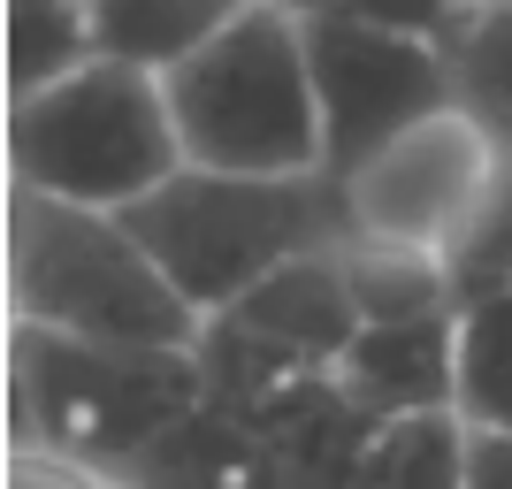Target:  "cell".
<instances>
[{
    "instance_id": "6da1fadb",
    "label": "cell",
    "mask_w": 512,
    "mask_h": 489,
    "mask_svg": "<svg viewBox=\"0 0 512 489\" xmlns=\"http://www.w3.org/2000/svg\"><path fill=\"white\" fill-rule=\"evenodd\" d=\"M8 314L62 337L176 352H192L207 329L115 207H77L31 184H8Z\"/></svg>"
},
{
    "instance_id": "7a4b0ae2",
    "label": "cell",
    "mask_w": 512,
    "mask_h": 489,
    "mask_svg": "<svg viewBox=\"0 0 512 489\" xmlns=\"http://www.w3.org/2000/svg\"><path fill=\"white\" fill-rule=\"evenodd\" d=\"M123 222L138 230L161 276L192 298L199 314H222L291 260L321 253L352 230V199L329 169L314 176H230V169H184L161 192L130 199Z\"/></svg>"
},
{
    "instance_id": "3957f363",
    "label": "cell",
    "mask_w": 512,
    "mask_h": 489,
    "mask_svg": "<svg viewBox=\"0 0 512 489\" xmlns=\"http://www.w3.org/2000/svg\"><path fill=\"white\" fill-rule=\"evenodd\" d=\"M8 405H16V444H46L77 467L130 474L184 413L207 405V375L199 352L176 344H100L16 321Z\"/></svg>"
},
{
    "instance_id": "277c9868",
    "label": "cell",
    "mask_w": 512,
    "mask_h": 489,
    "mask_svg": "<svg viewBox=\"0 0 512 489\" xmlns=\"http://www.w3.org/2000/svg\"><path fill=\"white\" fill-rule=\"evenodd\" d=\"M169 115L192 169L230 176H314L321 169V100L306 62V23L283 0L245 16L169 77Z\"/></svg>"
},
{
    "instance_id": "5b68a950",
    "label": "cell",
    "mask_w": 512,
    "mask_h": 489,
    "mask_svg": "<svg viewBox=\"0 0 512 489\" xmlns=\"http://www.w3.org/2000/svg\"><path fill=\"white\" fill-rule=\"evenodd\" d=\"M176 169L184 138L169 115V85L153 69L92 54L46 92L8 100V184L123 214L130 199L161 192Z\"/></svg>"
},
{
    "instance_id": "8992f818",
    "label": "cell",
    "mask_w": 512,
    "mask_h": 489,
    "mask_svg": "<svg viewBox=\"0 0 512 489\" xmlns=\"http://www.w3.org/2000/svg\"><path fill=\"white\" fill-rule=\"evenodd\" d=\"M306 23V62H314V100H321V169L352 176L360 161L428 123L436 107L459 100L451 54L413 31L383 23H344V16H299Z\"/></svg>"
},
{
    "instance_id": "52a82bcc",
    "label": "cell",
    "mask_w": 512,
    "mask_h": 489,
    "mask_svg": "<svg viewBox=\"0 0 512 489\" xmlns=\"http://www.w3.org/2000/svg\"><path fill=\"white\" fill-rule=\"evenodd\" d=\"M497 169H505V138H497L474 107L451 100V107H436L428 123H413L406 138H390L375 161H360V169L344 176L352 230L451 253V245L474 230L482 199L497 192Z\"/></svg>"
},
{
    "instance_id": "ba28073f",
    "label": "cell",
    "mask_w": 512,
    "mask_h": 489,
    "mask_svg": "<svg viewBox=\"0 0 512 489\" xmlns=\"http://www.w3.org/2000/svg\"><path fill=\"white\" fill-rule=\"evenodd\" d=\"M344 390L375 421H421L459 405V306L413 321H367L337 360Z\"/></svg>"
},
{
    "instance_id": "9c48e42d",
    "label": "cell",
    "mask_w": 512,
    "mask_h": 489,
    "mask_svg": "<svg viewBox=\"0 0 512 489\" xmlns=\"http://www.w3.org/2000/svg\"><path fill=\"white\" fill-rule=\"evenodd\" d=\"M383 428L390 421H375V413L344 390V375H329V383L299 390L283 413H268L253 436L276 451V467H283L291 489H360L367 467H375Z\"/></svg>"
},
{
    "instance_id": "30bf717a",
    "label": "cell",
    "mask_w": 512,
    "mask_h": 489,
    "mask_svg": "<svg viewBox=\"0 0 512 489\" xmlns=\"http://www.w3.org/2000/svg\"><path fill=\"white\" fill-rule=\"evenodd\" d=\"M222 314L245 321V329H260V337H276V344H299V352H314V360H344V344L367 329L360 298H352V283H344L337 245H321V253L291 260V268H276V276H260L253 291L237 298V306H222Z\"/></svg>"
},
{
    "instance_id": "8fae6325",
    "label": "cell",
    "mask_w": 512,
    "mask_h": 489,
    "mask_svg": "<svg viewBox=\"0 0 512 489\" xmlns=\"http://www.w3.org/2000/svg\"><path fill=\"white\" fill-rule=\"evenodd\" d=\"M123 489H291L276 467V451L260 444L245 421H230L222 405H199L138 459L115 474Z\"/></svg>"
},
{
    "instance_id": "7c38bea8",
    "label": "cell",
    "mask_w": 512,
    "mask_h": 489,
    "mask_svg": "<svg viewBox=\"0 0 512 489\" xmlns=\"http://www.w3.org/2000/svg\"><path fill=\"white\" fill-rule=\"evenodd\" d=\"M245 8L253 0H92V54L169 77L176 62L222 39Z\"/></svg>"
},
{
    "instance_id": "4fadbf2b",
    "label": "cell",
    "mask_w": 512,
    "mask_h": 489,
    "mask_svg": "<svg viewBox=\"0 0 512 489\" xmlns=\"http://www.w3.org/2000/svg\"><path fill=\"white\" fill-rule=\"evenodd\" d=\"M337 260H344V283H352V298H360L367 321H413V314H444V306H459L451 253L344 230L337 237Z\"/></svg>"
},
{
    "instance_id": "5bb4252c",
    "label": "cell",
    "mask_w": 512,
    "mask_h": 489,
    "mask_svg": "<svg viewBox=\"0 0 512 489\" xmlns=\"http://www.w3.org/2000/svg\"><path fill=\"white\" fill-rule=\"evenodd\" d=\"M451 413L467 428L512 436V291L459 306V405Z\"/></svg>"
},
{
    "instance_id": "9a60e30c",
    "label": "cell",
    "mask_w": 512,
    "mask_h": 489,
    "mask_svg": "<svg viewBox=\"0 0 512 489\" xmlns=\"http://www.w3.org/2000/svg\"><path fill=\"white\" fill-rule=\"evenodd\" d=\"M92 62V0H8V100Z\"/></svg>"
},
{
    "instance_id": "2e32d148",
    "label": "cell",
    "mask_w": 512,
    "mask_h": 489,
    "mask_svg": "<svg viewBox=\"0 0 512 489\" xmlns=\"http://www.w3.org/2000/svg\"><path fill=\"white\" fill-rule=\"evenodd\" d=\"M459 107H474L482 123L512 146V8L505 0H474V16L444 39Z\"/></svg>"
},
{
    "instance_id": "e0dca14e",
    "label": "cell",
    "mask_w": 512,
    "mask_h": 489,
    "mask_svg": "<svg viewBox=\"0 0 512 489\" xmlns=\"http://www.w3.org/2000/svg\"><path fill=\"white\" fill-rule=\"evenodd\" d=\"M360 489H467V421L459 413L390 421Z\"/></svg>"
},
{
    "instance_id": "ac0fdd59",
    "label": "cell",
    "mask_w": 512,
    "mask_h": 489,
    "mask_svg": "<svg viewBox=\"0 0 512 489\" xmlns=\"http://www.w3.org/2000/svg\"><path fill=\"white\" fill-rule=\"evenodd\" d=\"M451 283H459V306L512 291V146H505V169H497V192L474 214V230L451 245Z\"/></svg>"
},
{
    "instance_id": "d6986e66",
    "label": "cell",
    "mask_w": 512,
    "mask_h": 489,
    "mask_svg": "<svg viewBox=\"0 0 512 489\" xmlns=\"http://www.w3.org/2000/svg\"><path fill=\"white\" fill-rule=\"evenodd\" d=\"M291 16H344V23H383V31H413V39L444 46L459 23L474 16V0H283Z\"/></svg>"
},
{
    "instance_id": "ffe728a7",
    "label": "cell",
    "mask_w": 512,
    "mask_h": 489,
    "mask_svg": "<svg viewBox=\"0 0 512 489\" xmlns=\"http://www.w3.org/2000/svg\"><path fill=\"white\" fill-rule=\"evenodd\" d=\"M107 482H115V474L77 467V459H62V451H46V444L8 451V489H107Z\"/></svg>"
},
{
    "instance_id": "44dd1931",
    "label": "cell",
    "mask_w": 512,
    "mask_h": 489,
    "mask_svg": "<svg viewBox=\"0 0 512 489\" xmlns=\"http://www.w3.org/2000/svg\"><path fill=\"white\" fill-rule=\"evenodd\" d=\"M467 489H512V436L467 428Z\"/></svg>"
},
{
    "instance_id": "7402d4cb",
    "label": "cell",
    "mask_w": 512,
    "mask_h": 489,
    "mask_svg": "<svg viewBox=\"0 0 512 489\" xmlns=\"http://www.w3.org/2000/svg\"><path fill=\"white\" fill-rule=\"evenodd\" d=\"M505 8H512V0H505Z\"/></svg>"
}]
</instances>
